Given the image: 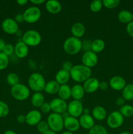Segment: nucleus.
<instances>
[{"label":"nucleus","instance_id":"nucleus-56","mask_svg":"<svg viewBox=\"0 0 133 134\" xmlns=\"http://www.w3.org/2000/svg\"><path fill=\"white\" fill-rule=\"evenodd\" d=\"M132 21H133V13H132Z\"/></svg>","mask_w":133,"mask_h":134},{"label":"nucleus","instance_id":"nucleus-32","mask_svg":"<svg viewBox=\"0 0 133 134\" xmlns=\"http://www.w3.org/2000/svg\"><path fill=\"white\" fill-rule=\"evenodd\" d=\"M103 7L102 1L101 0H95L91 1L89 5V9L93 13H99L100 11Z\"/></svg>","mask_w":133,"mask_h":134},{"label":"nucleus","instance_id":"nucleus-41","mask_svg":"<svg viewBox=\"0 0 133 134\" xmlns=\"http://www.w3.org/2000/svg\"><path fill=\"white\" fill-rule=\"evenodd\" d=\"M74 65H72L71 62L70 61H65L63 63V69L66 71L70 72V70L72 69V68H73Z\"/></svg>","mask_w":133,"mask_h":134},{"label":"nucleus","instance_id":"nucleus-6","mask_svg":"<svg viewBox=\"0 0 133 134\" xmlns=\"http://www.w3.org/2000/svg\"><path fill=\"white\" fill-rule=\"evenodd\" d=\"M10 93L13 98L18 101H24L30 96V89L26 85L19 83L12 86Z\"/></svg>","mask_w":133,"mask_h":134},{"label":"nucleus","instance_id":"nucleus-27","mask_svg":"<svg viewBox=\"0 0 133 134\" xmlns=\"http://www.w3.org/2000/svg\"><path fill=\"white\" fill-rule=\"evenodd\" d=\"M119 21L123 24H129L132 21V13L128 10H121L117 15Z\"/></svg>","mask_w":133,"mask_h":134},{"label":"nucleus","instance_id":"nucleus-30","mask_svg":"<svg viewBox=\"0 0 133 134\" xmlns=\"http://www.w3.org/2000/svg\"><path fill=\"white\" fill-rule=\"evenodd\" d=\"M119 111L124 118H129L133 116V107L130 105H124L123 107H120Z\"/></svg>","mask_w":133,"mask_h":134},{"label":"nucleus","instance_id":"nucleus-7","mask_svg":"<svg viewBox=\"0 0 133 134\" xmlns=\"http://www.w3.org/2000/svg\"><path fill=\"white\" fill-rule=\"evenodd\" d=\"M23 16L24 21L27 23H36L41 17V10L38 7H30L25 10L23 13Z\"/></svg>","mask_w":133,"mask_h":134},{"label":"nucleus","instance_id":"nucleus-47","mask_svg":"<svg viewBox=\"0 0 133 134\" xmlns=\"http://www.w3.org/2000/svg\"><path fill=\"white\" fill-rule=\"evenodd\" d=\"M30 2L35 5H39L46 3V1L45 0H31Z\"/></svg>","mask_w":133,"mask_h":134},{"label":"nucleus","instance_id":"nucleus-38","mask_svg":"<svg viewBox=\"0 0 133 134\" xmlns=\"http://www.w3.org/2000/svg\"><path fill=\"white\" fill-rule=\"evenodd\" d=\"M3 52L7 56H11L14 53V47L11 44H6Z\"/></svg>","mask_w":133,"mask_h":134},{"label":"nucleus","instance_id":"nucleus-8","mask_svg":"<svg viewBox=\"0 0 133 134\" xmlns=\"http://www.w3.org/2000/svg\"><path fill=\"white\" fill-rule=\"evenodd\" d=\"M123 122L124 117L118 111H114L110 113L106 119L107 125L112 129L119 128Z\"/></svg>","mask_w":133,"mask_h":134},{"label":"nucleus","instance_id":"nucleus-53","mask_svg":"<svg viewBox=\"0 0 133 134\" xmlns=\"http://www.w3.org/2000/svg\"><path fill=\"white\" fill-rule=\"evenodd\" d=\"M43 134H57V133H55V132H52V131L49 130V131H48L47 132H46V133H43Z\"/></svg>","mask_w":133,"mask_h":134},{"label":"nucleus","instance_id":"nucleus-22","mask_svg":"<svg viewBox=\"0 0 133 134\" xmlns=\"http://www.w3.org/2000/svg\"><path fill=\"white\" fill-rule=\"evenodd\" d=\"M85 90L83 86L76 84L71 88V97L74 100L80 101L85 95Z\"/></svg>","mask_w":133,"mask_h":134},{"label":"nucleus","instance_id":"nucleus-15","mask_svg":"<svg viewBox=\"0 0 133 134\" xmlns=\"http://www.w3.org/2000/svg\"><path fill=\"white\" fill-rule=\"evenodd\" d=\"M126 85V82L125 79L121 76H113L109 81V86L111 88L116 91H122Z\"/></svg>","mask_w":133,"mask_h":134},{"label":"nucleus","instance_id":"nucleus-9","mask_svg":"<svg viewBox=\"0 0 133 134\" xmlns=\"http://www.w3.org/2000/svg\"><path fill=\"white\" fill-rule=\"evenodd\" d=\"M83 106L80 101L73 99L68 104L67 112L70 116L78 119L83 114Z\"/></svg>","mask_w":133,"mask_h":134},{"label":"nucleus","instance_id":"nucleus-10","mask_svg":"<svg viewBox=\"0 0 133 134\" xmlns=\"http://www.w3.org/2000/svg\"><path fill=\"white\" fill-rule=\"evenodd\" d=\"M51 109L55 113L62 115L64 113L67 111L68 104L66 101L59 98H56L52 99L50 102Z\"/></svg>","mask_w":133,"mask_h":134},{"label":"nucleus","instance_id":"nucleus-26","mask_svg":"<svg viewBox=\"0 0 133 134\" xmlns=\"http://www.w3.org/2000/svg\"><path fill=\"white\" fill-rule=\"evenodd\" d=\"M44 102V96L41 92H35L31 96V105L35 108H40Z\"/></svg>","mask_w":133,"mask_h":134},{"label":"nucleus","instance_id":"nucleus-16","mask_svg":"<svg viewBox=\"0 0 133 134\" xmlns=\"http://www.w3.org/2000/svg\"><path fill=\"white\" fill-rule=\"evenodd\" d=\"M99 80L95 77H91L88 79L86 80L83 84V88L85 90V92L93 93L99 89Z\"/></svg>","mask_w":133,"mask_h":134},{"label":"nucleus","instance_id":"nucleus-28","mask_svg":"<svg viewBox=\"0 0 133 134\" xmlns=\"http://www.w3.org/2000/svg\"><path fill=\"white\" fill-rule=\"evenodd\" d=\"M105 48V42L100 39H97L92 41L91 51L97 54L101 52Z\"/></svg>","mask_w":133,"mask_h":134},{"label":"nucleus","instance_id":"nucleus-37","mask_svg":"<svg viewBox=\"0 0 133 134\" xmlns=\"http://www.w3.org/2000/svg\"><path fill=\"white\" fill-rule=\"evenodd\" d=\"M9 113V107L5 102L0 101V118L7 116Z\"/></svg>","mask_w":133,"mask_h":134},{"label":"nucleus","instance_id":"nucleus-31","mask_svg":"<svg viewBox=\"0 0 133 134\" xmlns=\"http://www.w3.org/2000/svg\"><path fill=\"white\" fill-rule=\"evenodd\" d=\"M7 82L10 86H14L20 83V79L18 75L14 73H10L7 76Z\"/></svg>","mask_w":133,"mask_h":134},{"label":"nucleus","instance_id":"nucleus-21","mask_svg":"<svg viewBox=\"0 0 133 134\" xmlns=\"http://www.w3.org/2000/svg\"><path fill=\"white\" fill-rule=\"evenodd\" d=\"M91 116L95 120L102 121L106 118V110L102 106H96L93 109L92 112H91Z\"/></svg>","mask_w":133,"mask_h":134},{"label":"nucleus","instance_id":"nucleus-12","mask_svg":"<svg viewBox=\"0 0 133 134\" xmlns=\"http://www.w3.org/2000/svg\"><path fill=\"white\" fill-rule=\"evenodd\" d=\"M99 58L97 54L93 51L85 52L82 56V62L83 65L89 68H92L97 64Z\"/></svg>","mask_w":133,"mask_h":134},{"label":"nucleus","instance_id":"nucleus-24","mask_svg":"<svg viewBox=\"0 0 133 134\" xmlns=\"http://www.w3.org/2000/svg\"><path fill=\"white\" fill-rule=\"evenodd\" d=\"M59 88V84L56 80H52V81H48V82H47L46 83L44 90L47 94L53 95V94H57Z\"/></svg>","mask_w":133,"mask_h":134},{"label":"nucleus","instance_id":"nucleus-35","mask_svg":"<svg viewBox=\"0 0 133 134\" xmlns=\"http://www.w3.org/2000/svg\"><path fill=\"white\" fill-rule=\"evenodd\" d=\"M9 64V56L5 55L3 52H0V70H3L7 68Z\"/></svg>","mask_w":133,"mask_h":134},{"label":"nucleus","instance_id":"nucleus-40","mask_svg":"<svg viewBox=\"0 0 133 134\" xmlns=\"http://www.w3.org/2000/svg\"><path fill=\"white\" fill-rule=\"evenodd\" d=\"M40 109L41 112H43V113H50V111H52L51 109V107H50V103H48V102H44L43 103V105L40 107Z\"/></svg>","mask_w":133,"mask_h":134},{"label":"nucleus","instance_id":"nucleus-45","mask_svg":"<svg viewBox=\"0 0 133 134\" xmlns=\"http://www.w3.org/2000/svg\"><path fill=\"white\" fill-rule=\"evenodd\" d=\"M14 20H15L16 22L17 23H22L24 21V18H23V14H20V13H18L15 16V18H14Z\"/></svg>","mask_w":133,"mask_h":134},{"label":"nucleus","instance_id":"nucleus-14","mask_svg":"<svg viewBox=\"0 0 133 134\" xmlns=\"http://www.w3.org/2000/svg\"><path fill=\"white\" fill-rule=\"evenodd\" d=\"M80 125L79 120L77 118L69 116L64 119V128L70 132H75L79 130Z\"/></svg>","mask_w":133,"mask_h":134},{"label":"nucleus","instance_id":"nucleus-44","mask_svg":"<svg viewBox=\"0 0 133 134\" xmlns=\"http://www.w3.org/2000/svg\"><path fill=\"white\" fill-rule=\"evenodd\" d=\"M109 86V83L106 81H102L99 83V89L101 90H106Z\"/></svg>","mask_w":133,"mask_h":134},{"label":"nucleus","instance_id":"nucleus-49","mask_svg":"<svg viewBox=\"0 0 133 134\" xmlns=\"http://www.w3.org/2000/svg\"><path fill=\"white\" fill-rule=\"evenodd\" d=\"M16 3L20 6H23V5H26L28 3V1L27 0H18V1H16Z\"/></svg>","mask_w":133,"mask_h":134},{"label":"nucleus","instance_id":"nucleus-20","mask_svg":"<svg viewBox=\"0 0 133 134\" xmlns=\"http://www.w3.org/2000/svg\"><path fill=\"white\" fill-rule=\"evenodd\" d=\"M70 31L73 37L80 39L86 33V27L81 22H75L72 25Z\"/></svg>","mask_w":133,"mask_h":134},{"label":"nucleus","instance_id":"nucleus-39","mask_svg":"<svg viewBox=\"0 0 133 134\" xmlns=\"http://www.w3.org/2000/svg\"><path fill=\"white\" fill-rule=\"evenodd\" d=\"M91 44H92V41L90 40H86L82 41V50H83L85 52H87V51H91Z\"/></svg>","mask_w":133,"mask_h":134},{"label":"nucleus","instance_id":"nucleus-3","mask_svg":"<svg viewBox=\"0 0 133 134\" xmlns=\"http://www.w3.org/2000/svg\"><path fill=\"white\" fill-rule=\"evenodd\" d=\"M82 41L75 37H68L63 43V50L69 55H76L82 51Z\"/></svg>","mask_w":133,"mask_h":134},{"label":"nucleus","instance_id":"nucleus-34","mask_svg":"<svg viewBox=\"0 0 133 134\" xmlns=\"http://www.w3.org/2000/svg\"><path fill=\"white\" fill-rule=\"evenodd\" d=\"M120 3L119 0H103V6L108 9H113L117 7Z\"/></svg>","mask_w":133,"mask_h":134},{"label":"nucleus","instance_id":"nucleus-55","mask_svg":"<svg viewBox=\"0 0 133 134\" xmlns=\"http://www.w3.org/2000/svg\"><path fill=\"white\" fill-rule=\"evenodd\" d=\"M119 134H132L130 132H121V133H120Z\"/></svg>","mask_w":133,"mask_h":134},{"label":"nucleus","instance_id":"nucleus-19","mask_svg":"<svg viewBox=\"0 0 133 134\" xmlns=\"http://www.w3.org/2000/svg\"><path fill=\"white\" fill-rule=\"evenodd\" d=\"M45 7L47 11L51 14H58L62 10V5L57 0H49L46 1Z\"/></svg>","mask_w":133,"mask_h":134},{"label":"nucleus","instance_id":"nucleus-23","mask_svg":"<svg viewBox=\"0 0 133 134\" xmlns=\"http://www.w3.org/2000/svg\"><path fill=\"white\" fill-rule=\"evenodd\" d=\"M70 79V72L66 71L64 69H61L57 72L55 77V80L60 85H66L69 82Z\"/></svg>","mask_w":133,"mask_h":134},{"label":"nucleus","instance_id":"nucleus-2","mask_svg":"<svg viewBox=\"0 0 133 134\" xmlns=\"http://www.w3.org/2000/svg\"><path fill=\"white\" fill-rule=\"evenodd\" d=\"M29 88L35 92H40L44 90L46 81L44 76L40 73H33L28 78Z\"/></svg>","mask_w":133,"mask_h":134},{"label":"nucleus","instance_id":"nucleus-51","mask_svg":"<svg viewBox=\"0 0 133 134\" xmlns=\"http://www.w3.org/2000/svg\"><path fill=\"white\" fill-rule=\"evenodd\" d=\"M83 114H86V115H89V109L87 108L83 109Z\"/></svg>","mask_w":133,"mask_h":134},{"label":"nucleus","instance_id":"nucleus-29","mask_svg":"<svg viewBox=\"0 0 133 134\" xmlns=\"http://www.w3.org/2000/svg\"><path fill=\"white\" fill-rule=\"evenodd\" d=\"M122 97L125 101L133 100V84H126L122 90Z\"/></svg>","mask_w":133,"mask_h":134},{"label":"nucleus","instance_id":"nucleus-18","mask_svg":"<svg viewBox=\"0 0 133 134\" xmlns=\"http://www.w3.org/2000/svg\"><path fill=\"white\" fill-rule=\"evenodd\" d=\"M29 47L23 41H19L14 46V54L19 58H24L28 55Z\"/></svg>","mask_w":133,"mask_h":134},{"label":"nucleus","instance_id":"nucleus-25","mask_svg":"<svg viewBox=\"0 0 133 134\" xmlns=\"http://www.w3.org/2000/svg\"><path fill=\"white\" fill-rule=\"evenodd\" d=\"M59 98L66 101L71 98V88L67 84L60 85V88L57 92Z\"/></svg>","mask_w":133,"mask_h":134},{"label":"nucleus","instance_id":"nucleus-1","mask_svg":"<svg viewBox=\"0 0 133 134\" xmlns=\"http://www.w3.org/2000/svg\"><path fill=\"white\" fill-rule=\"evenodd\" d=\"M91 69L83 64L73 66L70 71V78L76 82H84L91 77Z\"/></svg>","mask_w":133,"mask_h":134},{"label":"nucleus","instance_id":"nucleus-17","mask_svg":"<svg viewBox=\"0 0 133 134\" xmlns=\"http://www.w3.org/2000/svg\"><path fill=\"white\" fill-rule=\"evenodd\" d=\"M79 122L80 127L85 130H89L95 126V119L90 115L82 114L79 117Z\"/></svg>","mask_w":133,"mask_h":134},{"label":"nucleus","instance_id":"nucleus-4","mask_svg":"<svg viewBox=\"0 0 133 134\" xmlns=\"http://www.w3.org/2000/svg\"><path fill=\"white\" fill-rule=\"evenodd\" d=\"M46 122L50 130L55 133L60 132L64 128V119L59 114L52 113L48 115Z\"/></svg>","mask_w":133,"mask_h":134},{"label":"nucleus","instance_id":"nucleus-54","mask_svg":"<svg viewBox=\"0 0 133 134\" xmlns=\"http://www.w3.org/2000/svg\"><path fill=\"white\" fill-rule=\"evenodd\" d=\"M61 134H74L73 132H69V131H66V132H64L63 133H61Z\"/></svg>","mask_w":133,"mask_h":134},{"label":"nucleus","instance_id":"nucleus-50","mask_svg":"<svg viewBox=\"0 0 133 134\" xmlns=\"http://www.w3.org/2000/svg\"><path fill=\"white\" fill-rule=\"evenodd\" d=\"M4 134H17V133H16L14 131L10 130H7L6 132L4 133Z\"/></svg>","mask_w":133,"mask_h":134},{"label":"nucleus","instance_id":"nucleus-11","mask_svg":"<svg viewBox=\"0 0 133 134\" xmlns=\"http://www.w3.org/2000/svg\"><path fill=\"white\" fill-rule=\"evenodd\" d=\"M1 27L4 32L9 35H14L19 30L18 24L15 20L11 18H8L4 20L1 24Z\"/></svg>","mask_w":133,"mask_h":134},{"label":"nucleus","instance_id":"nucleus-36","mask_svg":"<svg viewBox=\"0 0 133 134\" xmlns=\"http://www.w3.org/2000/svg\"><path fill=\"white\" fill-rule=\"evenodd\" d=\"M37 129L38 132L41 134L44 133H46V132H48V131L50 130L47 122L44 121V120H41V121L37 125Z\"/></svg>","mask_w":133,"mask_h":134},{"label":"nucleus","instance_id":"nucleus-13","mask_svg":"<svg viewBox=\"0 0 133 134\" xmlns=\"http://www.w3.org/2000/svg\"><path fill=\"white\" fill-rule=\"evenodd\" d=\"M42 119V114L39 110H31L26 115V122L28 125L33 126H37Z\"/></svg>","mask_w":133,"mask_h":134},{"label":"nucleus","instance_id":"nucleus-42","mask_svg":"<svg viewBox=\"0 0 133 134\" xmlns=\"http://www.w3.org/2000/svg\"><path fill=\"white\" fill-rule=\"evenodd\" d=\"M126 31L129 36L133 37V21L126 25Z\"/></svg>","mask_w":133,"mask_h":134},{"label":"nucleus","instance_id":"nucleus-5","mask_svg":"<svg viewBox=\"0 0 133 134\" xmlns=\"http://www.w3.org/2000/svg\"><path fill=\"white\" fill-rule=\"evenodd\" d=\"M42 41V36L40 33L35 30L26 31L22 35V41L28 47L38 46Z\"/></svg>","mask_w":133,"mask_h":134},{"label":"nucleus","instance_id":"nucleus-43","mask_svg":"<svg viewBox=\"0 0 133 134\" xmlns=\"http://www.w3.org/2000/svg\"><path fill=\"white\" fill-rule=\"evenodd\" d=\"M125 102H126V101L125 100V99H124L122 96L119 97V98H117V99H116V105L117 107H123L124 105H125Z\"/></svg>","mask_w":133,"mask_h":134},{"label":"nucleus","instance_id":"nucleus-33","mask_svg":"<svg viewBox=\"0 0 133 134\" xmlns=\"http://www.w3.org/2000/svg\"><path fill=\"white\" fill-rule=\"evenodd\" d=\"M88 134H108V132L103 126L97 124L89 130Z\"/></svg>","mask_w":133,"mask_h":134},{"label":"nucleus","instance_id":"nucleus-48","mask_svg":"<svg viewBox=\"0 0 133 134\" xmlns=\"http://www.w3.org/2000/svg\"><path fill=\"white\" fill-rule=\"evenodd\" d=\"M5 45H6V43H5V41L2 39H0V52H3Z\"/></svg>","mask_w":133,"mask_h":134},{"label":"nucleus","instance_id":"nucleus-52","mask_svg":"<svg viewBox=\"0 0 133 134\" xmlns=\"http://www.w3.org/2000/svg\"><path fill=\"white\" fill-rule=\"evenodd\" d=\"M15 35H16L18 37H20V36H22V35H23V34H22V31H21L20 30H19L18 31H17L16 34Z\"/></svg>","mask_w":133,"mask_h":134},{"label":"nucleus","instance_id":"nucleus-46","mask_svg":"<svg viewBox=\"0 0 133 134\" xmlns=\"http://www.w3.org/2000/svg\"><path fill=\"white\" fill-rule=\"evenodd\" d=\"M17 121L19 123H24L26 122V115H19L17 116Z\"/></svg>","mask_w":133,"mask_h":134}]
</instances>
